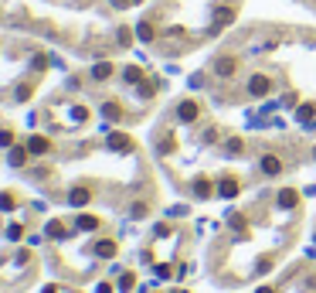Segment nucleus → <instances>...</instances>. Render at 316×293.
I'll list each match as a JSON object with an SVG mask.
<instances>
[{"label":"nucleus","mask_w":316,"mask_h":293,"mask_svg":"<svg viewBox=\"0 0 316 293\" xmlns=\"http://www.w3.org/2000/svg\"><path fill=\"white\" fill-rule=\"evenodd\" d=\"M201 116V106H197V99H184L181 106H177V120L181 123H194Z\"/></svg>","instance_id":"2"},{"label":"nucleus","mask_w":316,"mask_h":293,"mask_svg":"<svg viewBox=\"0 0 316 293\" xmlns=\"http://www.w3.org/2000/svg\"><path fill=\"white\" fill-rule=\"evenodd\" d=\"M249 92H252V96H259V99H262V96H269V92H272V79H269V75H262V72H255V75L249 79Z\"/></svg>","instance_id":"1"},{"label":"nucleus","mask_w":316,"mask_h":293,"mask_svg":"<svg viewBox=\"0 0 316 293\" xmlns=\"http://www.w3.org/2000/svg\"><path fill=\"white\" fill-rule=\"evenodd\" d=\"M218 194H221V198H235V194H238V181L235 178H225L221 184H218Z\"/></svg>","instance_id":"7"},{"label":"nucleus","mask_w":316,"mask_h":293,"mask_svg":"<svg viewBox=\"0 0 316 293\" xmlns=\"http://www.w3.org/2000/svg\"><path fill=\"white\" fill-rule=\"evenodd\" d=\"M129 4H139V0H129Z\"/></svg>","instance_id":"24"},{"label":"nucleus","mask_w":316,"mask_h":293,"mask_svg":"<svg viewBox=\"0 0 316 293\" xmlns=\"http://www.w3.org/2000/svg\"><path fill=\"white\" fill-rule=\"evenodd\" d=\"M68 201L75 204V208H82V204H89V191H85V188H75V191L68 194Z\"/></svg>","instance_id":"10"},{"label":"nucleus","mask_w":316,"mask_h":293,"mask_svg":"<svg viewBox=\"0 0 316 293\" xmlns=\"http://www.w3.org/2000/svg\"><path fill=\"white\" fill-rule=\"evenodd\" d=\"M109 75H113V65H109V62H99V65L92 68V79H109Z\"/></svg>","instance_id":"11"},{"label":"nucleus","mask_w":316,"mask_h":293,"mask_svg":"<svg viewBox=\"0 0 316 293\" xmlns=\"http://www.w3.org/2000/svg\"><path fill=\"white\" fill-rule=\"evenodd\" d=\"M194 194H197V198H207V194H211V184H207V181H197V184H194Z\"/></svg>","instance_id":"15"},{"label":"nucleus","mask_w":316,"mask_h":293,"mask_svg":"<svg viewBox=\"0 0 316 293\" xmlns=\"http://www.w3.org/2000/svg\"><path fill=\"white\" fill-rule=\"evenodd\" d=\"M275 201H279V208H286V212H289V208H296V201H299V191H293V188H283Z\"/></svg>","instance_id":"5"},{"label":"nucleus","mask_w":316,"mask_h":293,"mask_svg":"<svg viewBox=\"0 0 316 293\" xmlns=\"http://www.w3.org/2000/svg\"><path fill=\"white\" fill-rule=\"evenodd\" d=\"M231 21H235V7H218L215 11V31L225 27V24H231Z\"/></svg>","instance_id":"6"},{"label":"nucleus","mask_w":316,"mask_h":293,"mask_svg":"<svg viewBox=\"0 0 316 293\" xmlns=\"http://www.w3.org/2000/svg\"><path fill=\"white\" fill-rule=\"evenodd\" d=\"M48 232H51V236H55V239H58V236H61V232H65V228L58 225V222H51V225H48Z\"/></svg>","instance_id":"22"},{"label":"nucleus","mask_w":316,"mask_h":293,"mask_svg":"<svg viewBox=\"0 0 316 293\" xmlns=\"http://www.w3.org/2000/svg\"><path fill=\"white\" fill-rule=\"evenodd\" d=\"M102 113L109 116V120H119V106H116V102H106V106H102Z\"/></svg>","instance_id":"16"},{"label":"nucleus","mask_w":316,"mask_h":293,"mask_svg":"<svg viewBox=\"0 0 316 293\" xmlns=\"http://www.w3.org/2000/svg\"><path fill=\"white\" fill-rule=\"evenodd\" d=\"M119 286H123V290H129V286H133V273H126L123 280H119Z\"/></svg>","instance_id":"21"},{"label":"nucleus","mask_w":316,"mask_h":293,"mask_svg":"<svg viewBox=\"0 0 316 293\" xmlns=\"http://www.w3.org/2000/svg\"><path fill=\"white\" fill-rule=\"evenodd\" d=\"M228 154H241V140H228Z\"/></svg>","instance_id":"20"},{"label":"nucleus","mask_w":316,"mask_h":293,"mask_svg":"<svg viewBox=\"0 0 316 293\" xmlns=\"http://www.w3.org/2000/svg\"><path fill=\"white\" fill-rule=\"evenodd\" d=\"M231 228L241 232V228H245V218H241V215H231Z\"/></svg>","instance_id":"19"},{"label":"nucleus","mask_w":316,"mask_h":293,"mask_svg":"<svg viewBox=\"0 0 316 293\" xmlns=\"http://www.w3.org/2000/svg\"><path fill=\"white\" fill-rule=\"evenodd\" d=\"M45 150H48V140L45 136H34L31 140V154H45Z\"/></svg>","instance_id":"13"},{"label":"nucleus","mask_w":316,"mask_h":293,"mask_svg":"<svg viewBox=\"0 0 316 293\" xmlns=\"http://www.w3.org/2000/svg\"><path fill=\"white\" fill-rule=\"evenodd\" d=\"M262 174H269V178L283 174V160L275 157V154H265V157H262Z\"/></svg>","instance_id":"4"},{"label":"nucleus","mask_w":316,"mask_h":293,"mask_svg":"<svg viewBox=\"0 0 316 293\" xmlns=\"http://www.w3.org/2000/svg\"><path fill=\"white\" fill-rule=\"evenodd\" d=\"M95 252H99L102 259H109V256L116 252V242H109V239H106V242H99V246H95Z\"/></svg>","instance_id":"12"},{"label":"nucleus","mask_w":316,"mask_h":293,"mask_svg":"<svg viewBox=\"0 0 316 293\" xmlns=\"http://www.w3.org/2000/svg\"><path fill=\"white\" fill-rule=\"evenodd\" d=\"M99 225V222H95V218H89V215H82L79 218V228H85V232H89V228H95Z\"/></svg>","instance_id":"17"},{"label":"nucleus","mask_w":316,"mask_h":293,"mask_svg":"<svg viewBox=\"0 0 316 293\" xmlns=\"http://www.w3.org/2000/svg\"><path fill=\"white\" fill-rule=\"evenodd\" d=\"M259 293H275V290H272V286H259Z\"/></svg>","instance_id":"23"},{"label":"nucleus","mask_w":316,"mask_h":293,"mask_svg":"<svg viewBox=\"0 0 316 293\" xmlns=\"http://www.w3.org/2000/svg\"><path fill=\"white\" fill-rule=\"evenodd\" d=\"M235 68H238V62L231 55L228 58H218L215 62V75H221V79H231V75H235Z\"/></svg>","instance_id":"3"},{"label":"nucleus","mask_w":316,"mask_h":293,"mask_svg":"<svg viewBox=\"0 0 316 293\" xmlns=\"http://www.w3.org/2000/svg\"><path fill=\"white\" fill-rule=\"evenodd\" d=\"M313 116H316V106H313V102H306V106H299V109H296V120H299V123H309V126H313Z\"/></svg>","instance_id":"8"},{"label":"nucleus","mask_w":316,"mask_h":293,"mask_svg":"<svg viewBox=\"0 0 316 293\" xmlns=\"http://www.w3.org/2000/svg\"><path fill=\"white\" fill-rule=\"evenodd\" d=\"M109 146H113V150H129V146H133V140H129V136H123V133H113V136H109Z\"/></svg>","instance_id":"9"},{"label":"nucleus","mask_w":316,"mask_h":293,"mask_svg":"<svg viewBox=\"0 0 316 293\" xmlns=\"http://www.w3.org/2000/svg\"><path fill=\"white\" fill-rule=\"evenodd\" d=\"M143 79V72L139 68H126V82H139Z\"/></svg>","instance_id":"18"},{"label":"nucleus","mask_w":316,"mask_h":293,"mask_svg":"<svg viewBox=\"0 0 316 293\" xmlns=\"http://www.w3.org/2000/svg\"><path fill=\"white\" fill-rule=\"evenodd\" d=\"M136 34H139L143 41H153V24H139V27H136Z\"/></svg>","instance_id":"14"}]
</instances>
